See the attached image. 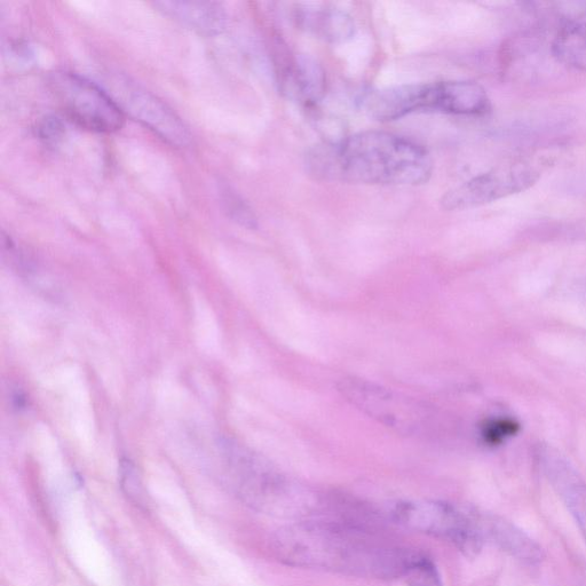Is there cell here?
Instances as JSON below:
<instances>
[{
  "instance_id": "cell-1",
  "label": "cell",
  "mask_w": 586,
  "mask_h": 586,
  "mask_svg": "<svg viewBox=\"0 0 586 586\" xmlns=\"http://www.w3.org/2000/svg\"><path fill=\"white\" fill-rule=\"evenodd\" d=\"M306 166L316 179L372 186H419L433 173L429 150L383 131L360 132L316 146L308 153Z\"/></svg>"
},
{
  "instance_id": "cell-2",
  "label": "cell",
  "mask_w": 586,
  "mask_h": 586,
  "mask_svg": "<svg viewBox=\"0 0 586 586\" xmlns=\"http://www.w3.org/2000/svg\"><path fill=\"white\" fill-rule=\"evenodd\" d=\"M279 543V551L290 564L385 578L408 576L423 557L407 550L369 544L346 532L316 526L290 530Z\"/></svg>"
},
{
  "instance_id": "cell-3",
  "label": "cell",
  "mask_w": 586,
  "mask_h": 586,
  "mask_svg": "<svg viewBox=\"0 0 586 586\" xmlns=\"http://www.w3.org/2000/svg\"><path fill=\"white\" fill-rule=\"evenodd\" d=\"M47 83L63 115L79 128L97 133H114L123 128L125 115L120 104L89 79L69 71H55Z\"/></svg>"
},
{
  "instance_id": "cell-4",
  "label": "cell",
  "mask_w": 586,
  "mask_h": 586,
  "mask_svg": "<svg viewBox=\"0 0 586 586\" xmlns=\"http://www.w3.org/2000/svg\"><path fill=\"white\" fill-rule=\"evenodd\" d=\"M465 91L461 81L410 84L372 92L363 108L374 120L391 122L418 112H437L461 116Z\"/></svg>"
},
{
  "instance_id": "cell-5",
  "label": "cell",
  "mask_w": 586,
  "mask_h": 586,
  "mask_svg": "<svg viewBox=\"0 0 586 586\" xmlns=\"http://www.w3.org/2000/svg\"><path fill=\"white\" fill-rule=\"evenodd\" d=\"M393 518L406 529L453 543L466 557L477 556L485 542L475 510L441 502H405L395 506Z\"/></svg>"
},
{
  "instance_id": "cell-6",
  "label": "cell",
  "mask_w": 586,
  "mask_h": 586,
  "mask_svg": "<svg viewBox=\"0 0 586 586\" xmlns=\"http://www.w3.org/2000/svg\"><path fill=\"white\" fill-rule=\"evenodd\" d=\"M541 178L537 166L522 162L496 169L450 189L441 199L447 211H463L482 207L532 188Z\"/></svg>"
},
{
  "instance_id": "cell-7",
  "label": "cell",
  "mask_w": 586,
  "mask_h": 586,
  "mask_svg": "<svg viewBox=\"0 0 586 586\" xmlns=\"http://www.w3.org/2000/svg\"><path fill=\"white\" fill-rule=\"evenodd\" d=\"M117 84L123 112L128 110L137 121L174 147L184 148L190 144L192 136L187 126L168 105L128 79Z\"/></svg>"
},
{
  "instance_id": "cell-8",
  "label": "cell",
  "mask_w": 586,
  "mask_h": 586,
  "mask_svg": "<svg viewBox=\"0 0 586 586\" xmlns=\"http://www.w3.org/2000/svg\"><path fill=\"white\" fill-rule=\"evenodd\" d=\"M221 447L239 479L243 495L251 503L260 506L280 504L285 495H289L290 489H287L279 475L269 470L259 458L229 440L221 442Z\"/></svg>"
},
{
  "instance_id": "cell-9",
  "label": "cell",
  "mask_w": 586,
  "mask_h": 586,
  "mask_svg": "<svg viewBox=\"0 0 586 586\" xmlns=\"http://www.w3.org/2000/svg\"><path fill=\"white\" fill-rule=\"evenodd\" d=\"M536 456L544 477L572 514L586 542V482L556 449L538 446Z\"/></svg>"
},
{
  "instance_id": "cell-10",
  "label": "cell",
  "mask_w": 586,
  "mask_h": 586,
  "mask_svg": "<svg viewBox=\"0 0 586 586\" xmlns=\"http://www.w3.org/2000/svg\"><path fill=\"white\" fill-rule=\"evenodd\" d=\"M276 67L281 90L289 99L304 106H314L322 100L327 76L318 62L306 55L280 50Z\"/></svg>"
},
{
  "instance_id": "cell-11",
  "label": "cell",
  "mask_w": 586,
  "mask_h": 586,
  "mask_svg": "<svg viewBox=\"0 0 586 586\" xmlns=\"http://www.w3.org/2000/svg\"><path fill=\"white\" fill-rule=\"evenodd\" d=\"M483 540L492 542L510 557L526 565H538L545 558L540 545L512 522L496 514L475 510Z\"/></svg>"
},
{
  "instance_id": "cell-12",
  "label": "cell",
  "mask_w": 586,
  "mask_h": 586,
  "mask_svg": "<svg viewBox=\"0 0 586 586\" xmlns=\"http://www.w3.org/2000/svg\"><path fill=\"white\" fill-rule=\"evenodd\" d=\"M158 11L203 35L221 33L226 26L227 14L215 2H158Z\"/></svg>"
},
{
  "instance_id": "cell-13",
  "label": "cell",
  "mask_w": 586,
  "mask_h": 586,
  "mask_svg": "<svg viewBox=\"0 0 586 586\" xmlns=\"http://www.w3.org/2000/svg\"><path fill=\"white\" fill-rule=\"evenodd\" d=\"M299 26L331 43L348 41L354 35V21L336 10L304 9L297 13Z\"/></svg>"
},
{
  "instance_id": "cell-14",
  "label": "cell",
  "mask_w": 586,
  "mask_h": 586,
  "mask_svg": "<svg viewBox=\"0 0 586 586\" xmlns=\"http://www.w3.org/2000/svg\"><path fill=\"white\" fill-rule=\"evenodd\" d=\"M551 50L562 65L586 73V21L569 23L562 28Z\"/></svg>"
},
{
  "instance_id": "cell-15",
  "label": "cell",
  "mask_w": 586,
  "mask_h": 586,
  "mask_svg": "<svg viewBox=\"0 0 586 586\" xmlns=\"http://www.w3.org/2000/svg\"><path fill=\"white\" fill-rule=\"evenodd\" d=\"M121 485L126 496L139 506L145 505L146 495L145 488L142 485V480L137 466L129 459H122L120 466Z\"/></svg>"
},
{
  "instance_id": "cell-16",
  "label": "cell",
  "mask_w": 586,
  "mask_h": 586,
  "mask_svg": "<svg viewBox=\"0 0 586 586\" xmlns=\"http://www.w3.org/2000/svg\"><path fill=\"white\" fill-rule=\"evenodd\" d=\"M221 195H223V203L229 217L245 227H256L257 219L255 213L252 212L249 205L239 195L232 192L229 188L221 190Z\"/></svg>"
},
{
  "instance_id": "cell-17",
  "label": "cell",
  "mask_w": 586,
  "mask_h": 586,
  "mask_svg": "<svg viewBox=\"0 0 586 586\" xmlns=\"http://www.w3.org/2000/svg\"><path fill=\"white\" fill-rule=\"evenodd\" d=\"M409 586H442L437 568L432 561L423 557L408 574Z\"/></svg>"
},
{
  "instance_id": "cell-18",
  "label": "cell",
  "mask_w": 586,
  "mask_h": 586,
  "mask_svg": "<svg viewBox=\"0 0 586 586\" xmlns=\"http://www.w3.org/2000/svg\"><path fill=\"white\" fill-rule=\"evenodd\" d=\"M520 429L519 424L513 419H498L488 430V437L493 443L502 442L505 438H510Z\"/></svg>"
},
{
  "instance_id": "cell-19",
  "label": "cell",
  "mask_w": 586,
  "mask_h": 586,
  "mask_svg": "<svg viewBox=\"0 0 586 586\" xmlns=\"http://www.w3.org/2000/svg\"><path fill=\"white\" fill-rule=\"evenodd\" d=\"M62 126L54 118H46V120L39 126L42 139L47 141H55L60 138L62 133Z\"/></svg>"
},
{
  "instance_id": "cell-20",
  "label": "cell",
  "mask_w": 586,
  "mask_h": 586,
  "mask_svg": "<svg viewBox=\"0 0 586 586\" xmlns=\"http://www.w3.org/2000/svg\"><path fill=\"white\" fill-rule=\"evenodd\" d=\"M13 405L17 409H25L27 407V397L22 392L18 391L12 395Z\"/></svg>"
}]
</instances>
